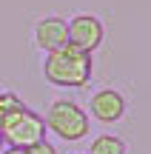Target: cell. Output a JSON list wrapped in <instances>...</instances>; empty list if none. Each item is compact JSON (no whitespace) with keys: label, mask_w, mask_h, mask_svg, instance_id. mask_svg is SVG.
Listing matches in <instances>:
<instances>
[{"label":"cell","mask_w":151,"mask_h":154,"mask_svg":"<svg viewBox=\"0 0 151 154\" xmlns=\"http://www.w3.org/2000/svg\"><path fill=\"white\" fill-rule=\"evenodd\" d=\"M91 72H94V60H91L89 51L77 49V46L66 43L54 51H46L43 60V74L51 86L60 88H83L86 83L91 80Z\"/></svg>","instance_id":"cell-1"},{"label":"cell","mask_w":151,"mask_h":154,"mask_svg":"<svg viewBox=\"0 0 151 154\" xmlns=\"http://www.w3.org/2000/svg\"><path fill=\"white\" fill-rule=\"evenodd\" d=\"M46 128H49L54 137L66 140V143H77V140L89 137V114L80 103L68 97H57L51 100V106L46 109Z\"/></svg>","instance_id":"cell-2"},{"label":"cell","mask_w":151,"mask_h":154,"mask_svg":"<svg viewBox=\"0 0 151 154\" xmlns=\"http://www.w3.org/2000/svg\"><path fill=\"white\" fill-rule=\"evenodd\" d=\"M0 134H3L6 146H17V149H29V146L46 140V120L29 106H17L9 114L0 117Z\"/></svg>","instance_id":"cell-3"},{"label":"cell","mask_w":151,"mask_h":154,"mask_svg":"<svg viewBox=\"0 0 151 154\" xmlns=\"http://www.w3.org/2000/svg\"><path fill=\"white\" fill-rule=\"evenodd\" d=\"M66 26H68V43L71 46L89 51V54L103 46L106 29H103L100 17H94V14H74L71 20H66Z\"/></svg>","instance_id":"cell-4"},{"label":"cell","mask_w":151,"mask_h":154,"mask_svg":"<svg viewBox=\"0 0 151 154\" xmlns=\"http://www.w3.org/2000/svg\"><path fill=\"white\" fill-rule=\"evenodd\" d=\"M89 111L100 123H120L125 117V97L117 88H100V91L91 94Z\"/></svg>","instance_id":"cell-5"},{"label":"cell","mask_w":151,"mask_h":154,"mask_svg":"<svg viewBox=\"0 0 151 154\" xmlns=\"http://www.w3.org/2000/svg\"><path fill=\"white\" fill-rule=\"evenodd\" d=\"M66 43H68V26L63 17L49 14V17H40L34 23V46L40 51H54Z\"/></svg>","instance_id":"cell-6"},{"label":"cell","mask_w":151,"mask_h":154,"mask_svg":"<svg viewBox=\"0 0 151 154\" xmlns=\"http://www.w3.org/2000/svg\"><path fill=\"white\" fill-rule=\"evenodd\" d=\"M86 154H125V143L114 134H97Z\"/></svg>","instance_id":"cell-7"},{"label":"cell","mask_w":151,"mask_h":154,"mask_svg":"<svg viewBox=\"0 0 151 154\" xmlns=\"http://www.w3.org/2000/svg\"><path fill=\"white\" fill-rule=\"evenodd\" d=\"M17 106H23V100L17 97L14 91H3V88H0V117L9 114V111L17 109Z\"/></svg>","instance_id":"cell-8"},{"label":"cell","mask_w":151,"mask_h":154,"mask_svg":"<svg viewBox=\"0 0 151 154\" xmlns=\"http://www.w3.org/2000/svg\"><path fill=\"white\" fill-rule=\"evenodd\" d=\"M26 154H57V149L49 143V140H40V143H34V146H29Z\"/></svg>","instance_id":"cell-9"},{"label":"cell","mask_w":151,"mask_h":154,"mask_svg":"<svg viewBox=\"0 0 151 154\" xmlns=\"http://www.w3.org/2000/svg\"><path fill=\"white\" fill-rule=\"evenodd\" d=\"M0 154H26V149H17V146H6Z\"/></svg>","instance_id":"cell-10"},{"label":"cell","mask_w":151,"mask_h":154,"mask_svg":"<svg viewBox=\"0 0 151 154\" xmlns=\"http://www.w3.org/2000/svg\"><path fill=\"white\" fill-rule=\"evenodd\" d=\"M6 149V140H3V134H0V151H3Z\"/></svg>","instance_id":"cell-11"},{"label":"cell","mask_w":151,"mask_h":154,"mask_svg":"<svg viewBox=\"0 0 151 154\" xmlns=\"http://www.w3.org/2000/svg\"><path fill=\"white\" fill-rule=\"evenodd\" d=\"M80 154H86V151H80Z\"/></svg>","instance_id":"cell-12"}]
</instances>
